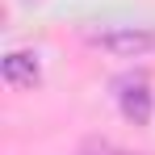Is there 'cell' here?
Listing matches in <instances>:
<instances>
[{"label": "cell", "mask_w": 155, "mask_h": 155, "mask_svg": "<svg viewBox=\"0 0 155 155\" xmlns=\"http://www.w3.org/2000/svg\"><path fill=\"white\" fill-rule=\"evenodd\" d=\"M92 42L105 46V51H113V54L134 59V54H143V51L155 46V34H143V29H113V34H97Z\"/></svg>", "instance_id": "cell-1"}, {"label": "cell", "mask_w": 155, "mask_h": 155, "mask_svg": "<svg viewBox=\"0 0 155 155\" xmlns=\"http://www.w3.org/2000/svg\"><path fill=\"white\" fill-rule=\"evenodd\" d=\"M117 88H122V92H117L122 113H126L130 122H138V126H143V122L151 117V92H147V84H143V80H122Z\"/></svg>", "instance_id": "cell-2"}, {"label": "cell", "mask_w": 155, "mask_h": 155, "mask_svg": "<svg viewBox=\"0 0 155 155\" xmlns=\"http://www.w3.org/2000/svg\"><path fill=\"white\" fill-rule=\"evenodd\" d=\"M4 80L17 84V88H34V84H38V59L25 54V51L4 54Z\"/></svg>", "instance_id": "cell-3"}, {"label": "cell", "mask_w": 155, "mask_h": 155, "mask_svg": "<svg viewBox=\"0 0 155 155\" xmlns=\"http://www.w3.org/2000/svg\"><path fill=\"white\" fill-rule=\"evenodd\" d=\"M84 155H126V151H113V147H92V151H84Z\"/></svg>", "instance_id": "cell-4"}]
</instances>
